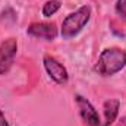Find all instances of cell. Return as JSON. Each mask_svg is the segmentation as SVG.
<instances>
[{"label": "cell", "mask_w": 126, "mask_h": 126, "mask_svg": "<svg viewBox=\"0 0 126 126\" xmlns=\"http://www.w3.org/2000/svg\"><path fill=\"white\" fill-rule=\"evenodd\" d=\"M126 67V50L119 47H109L101 51L98 60L95 63V70L98 75L109 78L119 73L122 69Z\"/></svg>", "instance_id": "6da1fadb"}, {"label": "cell", "mask_w": 126, "mask_h": 126, "mask_svg": "<svg viewBox=\"0 0 126 126\" xmlns=\"http://www.w3.org/2000/svg\"><path fill=\"white\" fill-rule=\"evenodd\" d=\"M90 19H91V7L87 4L76 9L75 12L69 13L62 22V30H60L62 38L63 40H70V38L76 37L87 27Z\"/></svg>", "instance_id": "7a4b0ae2"}, {"label": "cell", "mask_w": 126, "mask_h": 126, "mask_svg": "<svg viewBox=\"0 0 126 126\" xmlns=\"http://www.w3.org/2000/svg\"><path fill=\"white\" fill-rule=\"evenodd\" d=\"M18 53L16 38H6L0 43V75H4L13 66L15 57Z\"/></svg>", "instance_id": "3957f363"}, {"label": "cell", "mask_w": 126, "mask_h": 126, "mask_svg": "<svg viewBox=\"0 0 126 126\" xmlns=\"http://www.w3.org/2000/svg\"><path fill=\"white\" fill-rule=\"evenodd\" d=\"M75 103H76V107L79 110V116L82 119L84 126H103L95 107L85 97H82L79 94L75 95Z\"/></svg>", "instance_id": "277c9868"}, {"label": "cell", "mask_w": 126, "mask_h": 126, "mask_svg": "<svg viewBox=\"0 0 126 126\" xmlns=\"http://www.w3.org/2000/svg\"><path fill=\"white\" fill-rule=\"evenodd\" d=\"M43 64H44V69H46L47 75L50 76V79H53L56 84L64 85V84L67 82L69 73H67L66 67H64L56 57H53V56H50V54H46V56L43 57Z\"/></svg>", "instance_id": "5b68a950"}, {"label": "cell", "mask_w": 126, "mask_h": 126, "mask_svg": "<svg viewBox=\"0 0 126 126\" xmlns=\"http://www.w3.org/2000/svg\"><path fill=\"white\" fill-rule=\"evenodd\" d=\"M27 34L44 41H54L59 35V30L54 22H34L27 28Z\"/></svg>", "instance_id": "8992f818"}, {"label": "cell", "mask_w": 126, "mask_h": 126, "mask_svg": "<svg viewBox=\"0 0 126 126\" xmlns=\"http://www.w3.org/2000/svg\"><path fill=\"white\" fill-rule=\"evenodd\" d=\"M119 110H120V101L117 98H109V100H106L104 104H103V114H104L103 126L113 125L116 122V119H117Z\"/></svg>", "instance_id": "52a82bcc"}, {"label": "cell", "mask_w": 126, "mask_h": 126, "mask_svg": "<svg viewBox=\"0 0 126 126\" xmlns=\"http://www.w3.org/2000/svg\"><path fill=\"white\" fill-rule=\"evenodd\" d=\"M60 7H62L60 0H47V1L43 4L41 13H43L44 18H50V16H53L56 12H59Z\"/></svg>", "instance_id": "ba28073f"}, {"label": "cell", "mask_w": 126, "mask_h": 126, "mask_svg": "<svg viewBox=\"0 0 126 126\" xmlns=\"http://www.w3.org/2000/svg\"><path fill=\"white\" fill-rule=\"evenodd\" d=\"M114 10H116L117 16H120L123 21H126V0H116Z\"/></svg>", "instance_id": "9c48e42d"}, {"label": "cell", "mask_w": 126, "mask_h": 126, "mask_svg": "<svg viewBox=\"0 0 126 126\" xmlns=\"http://www.w3.org/2000/svg\"><path fill=\"white\" fill-rule=\"evenodd\" d=\"M0 126H9V123H7V120H6V117H4L1 110H0Z\"/></svg>", "instance_id": "30bf717a"}, {"label": "cell", "mask_w": 126, "mask_h": 126, "mask_svg": "<svg viewBox=\"0 0 126 126\" xmlns=\"http://www.w3.org/2000/svg\"><path fill=\"white\" fill-rule=\"evenodd\" d=\"M114 126H126V116H123V117H122V119H120Z\"/></svg>", "instance_id": "8fae6325"}]
</instances>
